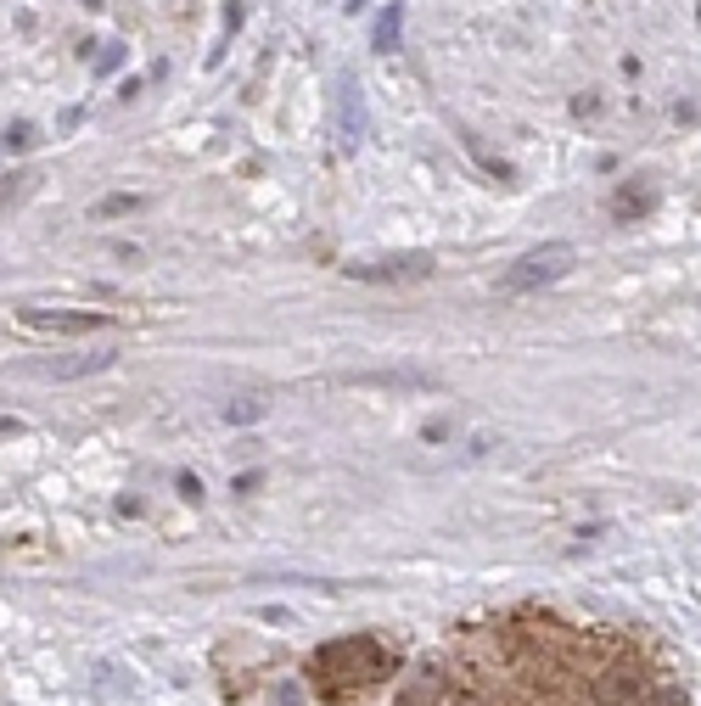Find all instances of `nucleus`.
Returning a JSON list of instances; mask_svg holds the SVG:
<instances>
[{"instance_id":"nucleus-7","label":"nucleus","mask_w":701,"mask_h":706,"mask_svg":"<svg viewBox=\"0 0 701 706\" xmlns=\"http://www.w3.org/2000/svg\"><path fill=\"white\" fill-rule=\"evenodd\" d=\"M264 410H270L264 393H236L225 404V426H253V421H264Z\"/></svg>"},{"instance_id":"nucleus-9","label":"nucleus","mask_w":701,"mask_h":706,"mask_svg":"<svg viewBox=\"0 0 701 706\" xmlns=\"http://www.w3.org/2000/svg\"><path fill=\"white\" fill-rule=\"evenodd\" d=\"M399 6H387L382 12V23H376V51H393V45H399Z\"/></svg>"},{"instance_id":"nucleus-2","label":"nucleus","mask_w":701,"mask_h":706,"mask_svg":"<svg viewBox=\"0 0 701 706\" xmlns=\"http://www.w3.org/2000/svg\"><path fill=\"white\" fill-rule=\"evenodd\" d=\"M578 269V247L567 241H544L533 253H522L511 269H505V292H539V286H556L561 275Z\"/></svg>"},{"instance_id":"nucleus-6","label":"nucleus","mask_w":701,"mask_h":706,"mask_svg":"<svg viewBox=\"0 0 701 706\" xmlns=\"http://www.w3.org/2000/svg\"><path fill=\"white\" fill-rule=\"evenodd\" d=\"M337 135H343V146L354 152L359 135H365V113H359V101H354V85L343 79V101H337Z\"/></svg>"},{"instance_id":"nucleus-3","label":"nucleus","mask_w":701,"mask_h":706,"mask_svg":"<svg viewBox=\"0 0 701 706\" xmlns=\"http://www.w3.org/2000/svg\"><path fill=\"white\" fill-rule=\"evenodd\" d=\"M17 320L34 325V331H101V325H113L96 309H23Z\"/></svg>"},{"instance_id":"nucleus-4","label":"nucleus","mask_w":701,"mask_h":706,"mask_svg":"<svg viewBox=\"0 0 701 706\" xmlns=\"http://www.w3.org/2000/svg\"><path fill=\"white\" fill-rule=\"evenodd\" d=\"M113 365V353L107 348H90V353H62V359H45L40 376L45 382H79V376H96V370Z\"/></svg>"},{"instance_id":"nucleus-5","label":"nucleus","mask_w":701,"mask_h":706,"mask_svg":"<svg viewBox=\"0 0 701 706\" xmlns=\"http://www.w3.org/2000/svg\"><path fill=\"white\" fill-rule=\"evenodd\" d=\"M359 281H421L432 275V253H404V258H382V264H354Z\"/></svg>"},{"instance_id":"nucleus-1","label":"nucleus","mask_w":701,"mask_h":706,"mask_svg":"<svg viewBox=\"0 0 701 706\" xmlns=\"http://www.w3.org/2000/svg\"><path fill=\"white\" fill-rule=\"evenodd\" d=\"M393 662H399V656H393V645H382V639H371V634L337 639V645L315 650V662H309V684H315L320 701L343 706L348 695L371 690L376 678L393 673Z\"/></svg>"},{"instance_id":"nucleus-8","label":"nucleus","mask_w":701,"mask_h":706,"mask_svg":"<svg viewBox=\"0 0 701 706\" xmlns=\"http://www.w3.org/2000/svg\"><path fill=\"white\" fill-rule=\"evenodd\" d=\"M651 208H657V197H651V191H617V202H612L617 219H645Z\"/></svg>"}]
</instances>
